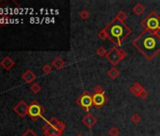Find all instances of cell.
<instances>
[{"mask_svg": "<svg viewBox=\"0 0 160 136\" xmlns=\"http://www.w3.org/2000/svg\"><path fill=\"white\" fill-rule=\"evenodd\" d=\"M132 44L148 61H152L160 52V38L151 30L144 29L132 41Z\"/></svg>", "mask_w": 160, "mask_h": 136, "instance_id": "obj_1", "label": "cell"}, {"mask_svg": "<svg viewBox=\"0 0 160 136\" xmlns=\"http://www.w3.org/2000/svg\"><path fill=\"white\" fill-rule=\"evenodd\" d=\"M108 31V40L112 42L116 47H121L123 42L132 33V29L125 25L124 22H121L116 18L112 19L105 27Z\"/></svg>", "mask_w": 160, "mask_h": 136, "instance_id": "obj_2", "label": "cell"}, {"mask_svg": "<svg viewBox=\"0 0 160 136\" xmlns=\"http://www.w3.org/2000/svg\"><path fill=\"white\" fill-rule=\"evenodd\" d=\"M141 26L144 29L155 31L160 28V16L155 11H152L141 21Z\"/></svg>", "mask_w": 160, "mask_h": 136, "instance_id": "obj_3", "label": "cell"}, {"mask_svg": "<svg viewBox=\"0 0 160 136\" xmlns=\"http://www.w3.org/2000/svg\"><path fill=\"white\" fill-rule=\"evenodd\" d=\"M126 56H127V53L123 49L118 48L117 47H113L108 51L105 58L113 66H116L117 64H119Z\"/></svg>", "mask_w": 160, "mask_h": 136, "instance_id": "obj_4", "label": "cell"}, {"mask_svg": "<svg viewBox=\"0 0 160 136\" xmlns=\"http://www.w3.org/2000/svg\"><path fill=\"white\" fill-rule=\"evenodd\" d=\"M45 110L44 109L40 103H38L37 101H33L32 103L28 106V112L27 115L32 119L36 121L37 119H39L40 117H42L44 115Z\"/></svg>", "mask_w": 160, "mask_h": 136, "instance_id": "obj_5", "label": "cell"}, {"mask_svg": "<svg viewBox=\"0 0 160 136\" xmlns=\"http://www.w3.org/2000/svg\"><path fill=\"white\" fill-rule=\"evenodd\" d=\"M76 102L86 111H89L90 109L93 106L92 96L90 94L89 91H85L78 98H76Z\"/></svg>", "mask_w": 160, "mask_h": 136, "instance_id": "obj_6", "label": "cell"}, {"mask_svg": "<svg viewBox=\"0 0 160 136\" xmlns=\"http://www.w3.org/2000/svg\"><path fill=\"white\" fill-rule=\"evenodd\" d=\"M42 130H44V133L45 136H61L62 135V131L59 130L55 126H53L48 120H46V123L44 124V126L42 127Z\"/></svg>", "mask_w": 160, "mask_h": 136, "instance_id": "obj_7", "label": "cell"}, {"mask_svg": "<svg viewBox=\"0 0 160 136\" xmlns=\"http://www.w3.org/2000/svg\"><path fill=\"white\" fill-rule=\"evenodd\" d=\"M28 106L27 103L25 100H21L19 103L16 104V106H14L13 110L16 112V115L18 116H20L21 118H25L27 115L28 112Z\"/></svg>", "mask_w": 160, "mask_h": 136, "instance_id": "obj_8", "label": "cell"}, {"mask_svg": "<svg viewBox=\"0 0 160 136\" xmlns=\"http://www.w3.org/2000/svg\"><path fill=\"white\" fill-rule=\"evenodd\" d=\"M92 101H93V106H95L97 109H100L103 105L105 104L106 96H105V93H103V94H93L92 95Z\"/></svg>", "mask_w": 160, "mask_h": 136, "instance_id": "obj_9", "label": "cell"}, {"mask_svg": "<svg viewBox=\"0 0 160 136\" xmlns=\"http://www.w3.org/2000/svg\"><path fill=\"white\" fill-rule=\"evenodd\" d=\"M82 123L88 129H91L94 125L97 123V118H96L93 115H91V113H88V115L82 119Z\"/></svg>", "mask_w": 160, "mask_h": 136, "instance_id": "obj_10", "label": "cell"}, {"mask_svg": "<svg viewBox=\"0 0 160 136\" xmlns=\"http://www.w3.org/2000/svg\"><path fill=\"white\" fill-rule=\"evenodd\" d=\"M0 65H1L6 71H9L10 69H12V68L14 67L15 62L10 58V57L7 56L1 62H0Z\"/></svg>", "mask_w": 160, "mask_h": 136, "instance_id": "obj_11", "label": "cell"}, {"mask_svg": "<svg viewBox=\"0 0 160 136\" xmlns=\"http://www.w3.org/2000/svg\"><path fill=\"white\" fill-rule=\"evenodd\" d=\"M145 89L142 87V85L140 83V82H134V84L129 88V91L135 96H137L140 97V95L142 94V92Z\"/></svg>", "mask_w": 160, "mask_h": 136, "instance_id": "obj_12", "label": "cell"}, {"mask_svg": "<svg viewBox=\"0 0 160 136\" xmlns=\"http://www.w3.org/2000/svg\"><path fill=\"white\" fill-rule=\"evenodd\" d=\"M22 78L24 79V81L27 82V83H31V82H33L35 79L37 78V76L32 72L31 70H27L23 76H22Z\"/></svg>", "mask_w": 160, "mask_h": 136, "instance_id": "obj_13", "label": "cell"}, {"mask_svg": "<svg viewBox=\"0 0 160 136\" xmlns=\"http://www.w3.org/2000/svg\"><path fill=\"white\" fill-rule=\"evenodd\" d=\"M53 126H55L56 128H58L59 130H61L62 132H63V130L66 129V126H65V124H64L62 121H60V120H59V119H57L56 117H52L50 120H48Z\"/></svg>", "mask_w": 160, "mask_h": 136, "instance_id": "obj_14", "label": "cell"}, {"mask_svg": "<svg viewBox=\"0 0 160 136\" xmlns=\"http://www.w3.org/2000/svg\"><path fill=\"white\" fill-rule=\"evenodd\" d=\"M65 64H66L65 61L61 59L60 57H57V58H55V60L52 62V66H54L57 70L62 69V68L65 66Z\"/></svg>", "mask_w": 160, "mask_h": 136, "instance_id": "obj_15", "label": "cell"}, {"mask_svg": "<svg viewBox=\"0 0 160 136\" xmlns=\"http://www.w3.org/2000/svg\"><path fill=\"white\" fill-rule=\"evenodd\" d=\"M106 74H108V76L111 78V79H116L117 77H118L119 76H120V74H121V72H120V70H118L117 68L115 67V66H113L112 68H110V69L106 72Z\"/></svg>", "mask_w": 160, "mask_h": 136, "instance_id": "obj_16", "label": "cell"}, {"mask_svg": "<svg viewBox=\"0 0 160 136\" xmlns=\"http://www.w3.org/2000/svg\"><path fill=\"white\" fill-rule=\"evenodd\" d=\"M144 10H145V8H144L143 5L140 4V3H137V4L134 6V8H133V13H134L136 15H137V16L141 15V14L144 13Z\"/></svg>", "mask_w": 160, "mask_h": 136, "instance_id": "obj_17", "label": "cell"}, {"mask_svg": "<svg viewBox=\"0 0 160 136\" xmlns=\"http://www.w3.org/2000/svg\"><path fill=\"white\" fill-rule=\"evenodd\" d=\"M98 38L100 39V40H102V41H105V39H108V31H106V29H105V28H102L100 31H99V33H98Z\"/></svg>", "mask_w": 160, "mask_h": 136, "instance_id": "obj_18", "label": "cell"}, {"mask_svg": "<svg viewBox=\"0 0 160 136\" xmlns=\"http://www.w3.org/2000/svg\"><path fill=\"white\" fill-rule=\"evenodd\" d=\"M115 18L117 20L121 21V22H124L127 19V14H126V13H124V11L121 10V11H119L118 13H117V15L115 16Z\"/></svg>", "mask_w": 160, "mask_h": 136, "instance_id": "obj_19", "label": "cell"}, {"mask_svg": "<svg viewBox=\"0 0 160 136\" xmlns=\"http://www.w3.org/2000/svg\"><path fill=\"white\" fill-rule=\"evenodd\" d=\"M109 136H120V130L117 127H111L108 131Z\"/></svg>", "mask_w": 160, "mask_h": 136, "instance_id": "obj_20", "label": "cell"}, {"mask_svg": "<svg viewBox=\"0 0 160 136\" xmlns=\"http://www.w3.org/2000/svg\"><path fill=\"white\" fill-rule=\"evenodd\" d=\"M131 121L133 122V124L138 125L140 124V122L141 121V117H140V115H138V113H134V115L131 116Z\"/></svg>", "mask_w": 160, "mask_h": 136, "instance_id": "obj_21", "label": "cell"}, {"mask_svg": "<svg viewBox=\"0 0 160 136\" xmlns=\"http://www.w3.org/2000/svg\"><path fill=\"white\" fill-rule=\"evenodd\" d=\"M41 87L39 83H33L30 86V90L32 91V93L33 94H38L41 91Z\"/></svg>", "mask_w": 160, "mask_h": 136, "instance_id": "obj_22", "label": "cell"}, {"mask_svg": "<svg viewBox=\"0 0 160 136\" xmlns=\"http://www.w3.org/2000/svg\"><path fill=\"white\" fill-rule=\"evenodd\" d=\"M106 53H108V51H106V49L103 47H99L97 50H96V54H97L100 58H103V57H105L106 56Z\"/></svg>", "mask_w": 160, "mask_h": 136, "instance_id": "obj_23", "label": "cell"}, {"mask_svg": "<svg viewBox=\"0 0 160 136\" xmlns=\"http://www.w3.org/2000/svg\"><path fill=\"white\" fill-rule=\"evenodd\" d=\"M79 16L82 20H87L90 17V13L87 9H82L79 13Z\"/></svg>", "mask_w": 160, "mask_h": 136, "instance_id": "obj_24", "label": "cell"}, {"mask_svg": "<svg viewBox=\"0 0 160 136\" xmlns=\"http://www.w3.org/2000/svg\"><path fill=\"white\" fill-rule=\"evenodd\" d=\"M53 70V68H52V65L50 64H45L44 65V67H42V72H44V74H50Z\"/></svg>", "mask_w": 160, "mask_h": 136, "instance_id": "obj_25", "label": "cell"}, {"mask_svg": "<svg viewBox=\"0 0 160 136\" xmlns=\"http://www.w3.org/2000/svg\"><path fill=\"white\" fill-rule=\"evenodd\" d=\"M93 92H94V94H103V93H105V91L101 85H96L93 88Z\"/></svg>", "mask_w": 160, "mask_h": 136, "instance_id": "obj_26", "label": "cell"}, {"mask_svg": "<svg viewBox=\"0 0 160 136\" xmlns=\"http://www.w3.org/2000/svg\"><path fill=\"white\" fill-rule=\"evenodd\" d=\"M22 136H38V134L34 131V130H27Z\"/></svg>", "mask_w": 160, "mask_h": 136, "instance_id": "obj_27", "label": "cell"}, {"mask_svg": "<svg viewBox=\"0 0 160 136\" xmlns=\"http://www.w3.org/2000/svg\"><path fill=\"white\" fill-rule=\"evenodd\" d=\"M148 96H149V93H148V91L144 90L143 92H142V94L140 95V99H143V100H145V99H146Z\"/></svg>", "mask_w": 160, "mask_h": 136, "instance_id": "obj_28", "label": "cell"}, {"mask_svg": "<svg viewBox=\"0 0 160 136\" xmlns=\"http://www.w3.org/2000/svg\"><path fill=\"white\" fill-rule=\"evenodd\" d=\"M8 3H9V2L7 1V0H3V1H0V8H3V7L7 6Z\"/></svg>", "mask_w": 160, "mask_h": 136, "instance_id": "obj_29", "label": "cell"}, {"mask_svg": "<svg viewBox=\"0 0 160 136\" xmlns=\"http://www.w3.org/2000/svg\"><path fill=\"white\" fill-rule=\"evenodd\" d=\"M154 33L155 34V35H156L157 37L160 38V28H158V29H156L155 31H154Z\"/></svg>", "mask_w": 160, "mask_h": 136, "instance_id": "obj_30", "label": "cell"}, {"mask_svg": "<svg viewBox=\"0 0 160 136\" xmlns=\"http://www.w3.org/2000/svg\"><path fill=\"white\" fill-rule=\"evenodd\" d=\"M76 136H83V135H81V134H78V135H76Z\"/></svg>", "mask_w": 160, "mask_h": 136, "instance_id": "obj_31", "label": "cell"}]
</instances>
